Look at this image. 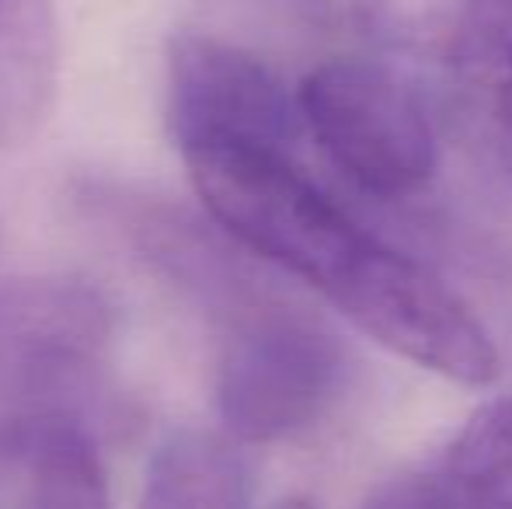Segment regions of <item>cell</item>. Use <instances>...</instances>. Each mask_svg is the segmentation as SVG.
Returning <instances> with one entry per match:
<instances>
[{
    "label": "cell",
    "mask_w": 512,
    "mask_h": 509,
    "mask_svg": "<svg viewBox=\"0 0 512 509\" xmlns=\"http://www.w3.org/2000/svg\"><path fill=\"white\" fill-rule=\"evenodd\" d=\"M119 342V304L95 279L39 272L0 286V503L42 450L91 429Z\"/></svg>",
    "instance_id": "6da1fadb"
},
{
    "label": "cell",
    "mask_w": 512,
    "mask_h": 509,
    "mask_svg": "<svg viewBox=\"0 0 512 509\" xmlns=\"http://www.w3.org/2000/svg\"><path fill=\"white\" fill-rule=\"evenodd\" d=\"M182 157L206 217L251 255L321 293L338 314L384 255V241L363 231L300 168L297 154L199 147Z\"/></svg>",
    "instance_id": "7a4b0ae2"
},
{
    "label": "cell",
    "mask_w": 512,
    "mask_h": 509,
    "mask_svg": "<svg viewBox=\"0 0 512 509\" xmlns=\"http://www.w3.org/2000/svg\"><path fill=\"white\" fill-rule=\"evenodd\" d=\"M342 342L286 293L216 335L213 398L237 443H279L307 433L345 387Z\"/></svg>",
    "instance_id": "3957f363"
},
{
    "label": "cell",
    "mask_w": 512,
    "mask_h": 509,
    "mask_svg": "<svg viewBox=\"0 0 512 509\" xmlns=\"http://www.w3.org/2000/svg\"><path fill=\"white\" fill-rule=\"evenodd\" d=\"M304 129L328 164L373 199H411L439 171V133L405 77L380 60L335 56L300 81Z\"/></svg>",
    "instance_id": "277c9868"
},
{
    "label": "cell",
    "mask_w": 512,
    "mask_h": 509,
    "mask_svg": "<svg viewBox=\"0 0 512 509\" xmlns=\"http://www.w3.org/2000/svg\"><path fill=\"white\" fill-rule=\"evenodd\" d=\"M164 112L182 154L199 147L297 154L307 136L297 88L265 56L206 32L168 42Z\"/></svg>",
    "instance_id": "5b68a950"
},
{
    "label": "cell",
    "mask_w": 512,
    "mask_h": 509,
    "mask_svg": "<svg viewBox=\"0 0 512 509\" xmlns=\"http://www.w3.org/2000/svg\"><path fill=\"white\" fill-rule=\"evenodd\" d=\"M436 67L443 119L460 150L512 192V0H467Z\"/></svg>",
    "instance_id": "8992f818"
},
{
    "label": "cell",
    "mask_w": 512,
    "mask_h": 509,
    "mask_svg": "<svg viewBox=\"0 0 512 509\" xmlns=\"http://www.w3.org/2000/svg\"><path fill=\"white\" fill-rule=\"evenodd\" d=\"M60 32L53 0H0V147L32 140L53 109Z\"/></svg>",
    "instance_id": "52a82bcc"
},
{
    "label": "cell",
    "mask_w": 512,
    "mask_h": 509,
    "mask_svg": "<svg viewBox=\"0 0 512 509\" xmlns=\"http://www.w3.org/2000/svg\"><path fill=\"white\" fill-rule=\"evenodd\" d=\"M251 471L241 443L209 429H178L154 450L136 509H248Z\"/></svg>",
    "instance_id": "ba28073f"
},
{
    "label": "cell",
    "mask_w": 512,
    "mask_h": 509,
    "mask_svg": "<svg viewBox=\"0 0 512 509\" xmlns=\"http://www.w3.org/2000/svg\"><path fill=\"white\" fill-rule=\"evenodd\" d=\"M439 471L467 509H512V394L481 405L464 422Z\"/></svg>",
    "instance_id": "9c48e42d"
},
{
    "label": "cell",
    "mask_w": 512,
    "mask_h": 509,
    "mask_svg": "<svg viewBox=\"0 0 512 509\" xmlns=\"http://www.w3.org/2000/svg\"><path fill=\"white\" fill-rule=\"evenodd\" d=\"M467 0H349L352 25L387 56L439 63Z\"/></svg>",
    "instance_id": "30bf717a"
},
{
    "label": "cell",
    "mask_w": 512,
    "mask_h": 509,
    "mask_svg": "<svg viewBox=\"0 0 512 509\" xmlns=\"http://www.w3.org/2000/svg\"><path fill=\"white\" fill-rule=\"evenodd\" d=\"M21 496L25 509H112L95 433L74 429L49 443Z\"/></svg>",
    "instance_id": "8fae6325"
},
{
    "label": "cell",
    "mask_w": 512,
    "mask_h": 509,
    "mask_svg": "<svg viewBox=\"0 0 512 509\" xmlns=\"http://www.w3.org/2000/svg\"><path fill=\"white\" fill-rule=\"evenodd\" d=\"M359 509H467L443 471H405L370 492Z\"/></svg>",
    "instance_id": "7c38bea8"
},
{
    "label": "cell",
    "mask_w": 512,
    "mask_h": 509,
    "mask_svg": "<svg viewBox=\"0 0 512 509\" xmlns=\"http://www.w3.org/2000/svg\"><path fill=\"white\" fill-rule=\"evenodd\" d=\"M272 509H317V506L307 503V499H283V503H276Z\"/></svg>",
    "instance_id": "4fadbf2b"
}]
</instances>
